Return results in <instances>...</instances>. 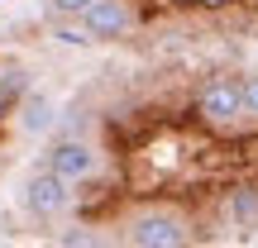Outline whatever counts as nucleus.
<instances>
[{"label":"nucleus","instance_id":"4","mask_svg":"<svg viewBox=\"0 0 258 248\" xmlns=\"http://www.w3.org/2000/svg\"><path fill=\"white\" fill-rule=\"evenodd\" d=\"M48 172L62 177V182H82L96 172V148L82 138H62L57 148H48Z\"/></svg>","mask_w":258,"mask_h":248},{"label":"nucleus","instance_id":"6","mask_svg":"<svg viewBox=\"0 0 258 248\" xmlns=\"http://www.w3.org/2000/svg\"><path fill=\"white\" fill-rule=\"evenodd\" d=\"M57 120V105H53V96H43V91H29L24 96V105H19V129L24 134H48Z\"/></svg>","mask_w":258,"mask_h":248},{"label":"nucleus","instance_id":"11","mask_svg":"<svg viewBox=\"0 0 258 248\" xmlns=\"http://www.w3.org/2000/svg\"><path fill=\"white\" fill-rule=\"evenodd\" d=\"M57 38H62L67 48H82V43H91V34H86V29H57Z\"/></svg>","mask_w":258,"mask_h":248},{"label":"nucleus","instance_id":"8","mask_svg":"<svg viewBox=\"0 0 258 248\" xmlns=\"http://www.w3.org/2000/svg\"><path fill=\"white\" fill-rule=\"evenodd\" d=\"M62 248H105L96 229H67L62 234Z\"/></svg>","mask_w":258,"mask_h":248},{"label":"nucleus","instance_id":"5","mask_svg":"<svg viewBox=\"0 0 258 248\" xmlns=\"http://www.w3.org/2000/svg\"><path fill=\"white\" fill-rule=\"evenodd\" d=\"M129 24H134V10L124 0H91L82 15V29L91 38H120V34H129Z\"/></svg>","mask_w":258,"mask_h":248},{"label":"nucleus","instance_id":"9","mask_svg":"<svg viewBox=\"0 0 258 248\" xmlns=\"http://www.w3.org/2000/svg\"><path fill=\"white\" fill-rule=\"evenodd\" d=\"M86 5H91V0H48V10H53L57 19H82Z\"/></svg>","mask_w":258,"mask_h":248},{"label":"nucleus","instance_id":"10","mask_svg":"<svg viewBox=\"0 0 258 248\" xmlns=\"http://www.w3.org/2000/svg\"><path fill=\"white\" fill-rule=\"evenodd\" d=\"M239 86H244V115H253V120H258V72L239 76Z\"/></svg>","mask_w":258,"mask_h":248},{"label":"nucleus","instance_id":"1","mask_svg":"<svg viewBox=\"0 0 258 248\" xmlns=\"http://www.w3.org/2000/svg\"><path fill=\"white\" fill-rule=\"evenodd\" d=\"M196 115L211 129H230L244 120V86L239 76H206L196 91Z\"/></svg>","mask_w":258,"mask_h":248},{"label":"nucleus","instance_id":"3","mask_svg":"<svg viewBox=\"0 0 258 248\" xmlns=\"http://www.w3.org/2000/svg\"><path fill=\"white\" fill-rule=\"evenodd\" d=\"M72 182H62V177H53L43 167V172H34L24 182V210L38 215V220H53V215H62L67 205H72V191H67Z\"/></svg>","mask_w":258,"mask_h":248},{"label":"nucleus","instance_id":"7","mask_svg":"<svg viewBox=\"0 0 258 248\" xmlns=\"http://www.w3.org/2000/svg\"><path fill=\"white\" fill-rule=\"evenodd\" d=\"M230 220L239 224V229H258V186H234Z\"/></svg>","mask_w":258,"mask_h":248},{"label":"nucleus","instance_id":"2","mask_svg":"<svg viewBox=\"0 0 258 248\" xmlns=\"http://www.w3.org/2000/svg\"><path fill=\"white\" fill-rule=\"evenodd\" d=\"M129 243H134V248H186V243H191V234H186L182 215H172V210H148V215H139V220L129 224Z\"/></svg>","mask_w":258,"mask_h":248}]
</instances>
